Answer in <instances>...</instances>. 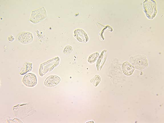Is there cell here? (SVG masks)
I'll return each mask as SVG.
<instances>
[{
  "label": "cell",
  "instance_id": "6da1fadb",
  "mask_svg": "<svg viewBox=\"0 0 164 123\" xmlns=\"http://www.w3.org/2000/svg\"><path fill=\"white\" fill-rule=\"evenodd\" d=\"M129 61L135 68L142 70L147 68L148 65L146 57L144 55H138L131 57Z\"/></svg>",
  "mask_w": 164,
  "mask_h": 123
},
{
  "label": "cell",
  "instance_id": "7a4b0ae2",
  "mask_svg": "<svg viewBox=\"0 0 164 123\" xmlns=\"http://www.w3.org/2000/svg\"><path fill=\"white\" fill-rule=\"evenodd\" d=\"M143 11L147 17L149 19H153L157 12L156 2L152 0H145L143 3Z\"/></svg>",
  "mask_w": 164,
  "mask_h": 123
},
{
  "label": "cell",
  "instance_id": "3957f363",
  "mask_svg": "<svg viewBox=\"0 0 164 123\" xmlns=\"http://www.w3.org/2000/svg\"><path fill=\"white\" fill-rule=\"evenodd\" d=\"M46 17V10L44 7H42L32 12L30 21L33 24L38 23L44 20Z\"/></svg>",
  "mask_w": 164,
  "mask_h": 123
},
{
  "label": "cell",
  "instance_id": "277c9868",
  "mask_svg": "<svg viewBox=\"0 0 164 123\" xmlns=\"http://www.w3.org/2000/svg\"><path fill=\"white\" fill-rule=\"evenodd\" d=\"M33 34L28 32H23L19 33L17 37V40L21 43L27 44L32 42L33 40Z\"/></svg>",
  "mask_w": 164,
  "mask_h": 123
},
{
  "label": "cell",
  "instance_id": "5b68a950",
  "mask_svg": "<svg viewBox=\"0 0 164 123\" xmlns=\"http://www.w3.org/2000/svg\"><path fill=\"white\" fill-rule=\"evenodd\" d=\"M22 82L26 86L29 87H33L37 84V77L34 74L29 73L24 76Z\"/></svg>",
  "mask_w": 164,
  "mask_h": 123
},
{
  "label": "cell",
  "instance_id": "8992f818",
  "mask_svg": "<svg viewBox=\"0 0 164 123\" xmlns=\"http://www.w3.org/2000/svg\"><path fill=\"white\" fill-rule=\"evenodd\" d=\"M73 36L78 41L81 43H86L89 40L87 34L81 29L78 28L75 30L74 32Z\"/></svg>",
  "mask_w": 164,
  "mask_h": 123
},
{
  "label": "cell",
  "instance_id": "52a82bcc",
  "mask_svg": "<svg viewBox=\"0 0 164 123\" xmlns=\"http://www.w3.org/2000/svg\"><path fill=\"white\" fill-rule=\"evenodd\" d=\"M61 79L59 77L56 75H51L48 77L44 82L46 86L51 87L57 86L60 82Z\"/></svg>",
  "mask_w": 164,
  "mask_h": 123
},
{
  "label": "cell",
  "instance_id": "ba28073f",
  "mask_svg": "<svg viewBox=\"0 0 164 123\" xmlns=\"http://www.w3.org/2000/svg\"><path fill=\"white\" fill-rule=\"evenodd\" d=\"M122 68L123 73L127 76H131L135 69L131 64L127 61L125 62L122 64Z\"/></svg>",
  "mask_w": 164,
  "mask_h": 123
},
{
  "label": "cell",
  "instance_id": "9c48e42d",
  "mask_svg": "<svg viewBox=\"0 0 164 123\" xmlns=\"http://www.w3.org/2000/svg\"><path fill=\"white\" fill-rule=\"evenodd\" d=\"M107 52L106 50H103L98 60L96 67L98 71L101 70L105 62L107 57Z\"/></svg>",
  "mask_w": 164,
  "mask_h": 123
},
{
  "label": "cell",
  "instance_id": "30bf717a",
  "mask_svg": "<svg viewBox=\"0 0 164 123\" xmlns=\"http://www.w3.org/2000/svg\"><path fill=\"white\" fill-rule=\"evenodd\" d=\"M33 68V64L29 62H26L22 67L20 74L23 75L31 71Z\"/></svg>",
  "mask_w": 164,
  "mask_h": 123
},
{
  "label": "cell",
  "instance_id": "8fae6325",
  "mask_svg": "<svg viewBox=\"0 0 164 123\" xmlns=\"http://www.w3.org/2000/svg\"><path fill=\"white\" fill-rule=\"evenodd\" d=\"M99 54L98 52H95L90 55L88 59V62L92 64L94 63L98 58Z\"/></svg>",
  "mask_w": 164,
  "mask_h": 123
},
{
  "label": "cell",
  "instance_id": "7c38bea8",
  "mask_svg": "<svg viewBox=\"0 0 164 123\" xmlns=\"http://www.w3.org/2000/svg\"><path fill=\"white\" fill-rule=\"evenodd\" d=\"M101 81V78L99 75H96L90 80V82L94 86L97 87Z\"/></svg>",
  "mask_w": 164,
  "mask_h": 123
},
{
  "label": "cell",
  "instance_id": "4fadbf2b",
  "mask_svg": "<svg viewBox=\"0 0 164 123\" xmlns=\"http://www.w3.org/2000/svg\"><path fill=\"white\" fill-rule=\"evenodd\" d=\"M73 50L72 47L69 45L66 46L63 51V53L66 55H68L72 53Z\"/></svg>",
  "mask_w": 164,
  "mask_h": 123
},
{
  "label": "cell",
  "instance_id": "5bb4252c",
  "mask_svg": "<svg viewBox=\"0 0 164 123\" xmlns=\"http://www.w3.org/2000/svg\"><path fill=\"white\" fill-rule=\"evenodd\" d=\"M15 38L14 37L11 35L9 36L7 38V40L9 42H11L15 40Z\"/></svg>",
  "mask_w": 164,
  "mask_h": 123
}]
</instances>
